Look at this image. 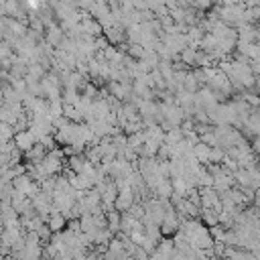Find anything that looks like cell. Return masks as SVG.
Segmentation results:
<instances>
[{
  "label": "cell",
  "instance_id": "6da1fadb",
  "mask_svg": "<svg viewBox=\"0 0 260 260\" xmlns=\"http://www.w3.org/2000/svg\"><path fill=\"white\" fill-rule=\"evenodd\" d=\"M179 215L175 213V209L171 207V209H167V213H165V217H162V221L158 223V230H160V236L162 238H171L177 230H179Z\"/></svg>",
  "mask_w": 260,
  "mask_h": 260
},
{
  "label": "cell",
  "instance_id": "7a4b0ae2",
  "mask_svg": "<svg viewBox=\"0 0 260 260\" xmlns=\"http://www.w3.org/2000/svg\"><path fill=\"white\" fill-rule=\"evenodd\" d=\"M35 142H37V138H35V134H32L28 128H26V130H20V132H14V136H12V144H14L20 152L30 150Z\"/></svg>",
  "mask_w": 260,
  "mask_h": 260
},
{
  "label": "cell",
  "instance_id": "3957f363",
  "mask_svg": "<svg viewBox=\"0 0 260 260\" xmlns=\"http://www.w3.org/2000/svg\"><path fill=\"white\" fill-rule=\"evenodd\" d=\"M102 37H104V39L108 41V45H112V47H118V45L126 43V32H124V28L118 26V24H112V26L104 28Z\"/></svg>",
  "mask_w": 260,
  "mask_h": 260
},
{
  "label": "cell",
  "instance_id": "277c9868",
  "mask_svg": "<svg viewBox=\"0 0 260 260\" xmlns=\"http://www.w3.org/2000/svg\"><path fill=\"white\" fill-rule=\"evenodd\" d=\"M65 39V32L59 28V24L57 22H53L51 26H47L45 28V35H43V41L49 45V47H53V49H57L59 45H61V41Z\"/></svg>",
  "mask_w": 260,
  "mask_h": 260
},
{
  "label": "cell",
  "instance_id": "5b68a950",
  "mask_svg": "<svg viewBox=\"0 0 260 260\" xmlns=\"http://www.w3.org/2000/svg\"><path fill=\"white\" fill-rule=\"evenodd\" d=\"M45 223H47V228L51 230V234H57V232H63V230H65L67 219L63 217V213H59L57 209H53V207H51V211H49V215H47Z\"/></svg>",
  "mask_w": 260,
  "mask_h": 260
},
{
  "label": "cell",
  "instance_id": "8992f818",
  "mask_svg": "<svg viewBox=\"0 0 260 260\" xmlns=\"http://www.w3.org/2000/svg\"><path fill=\"white\" fill-rule=\"evenodd\" d=\"M136 230H144V225H142V221L140 219H136V217H132L130 213H120V234H130V232H136Z\"/></svg>",
  "mask_w": 260,
  "mask_h": 260
},
{
  "label": "cell",
  "instance_id": "52a82bcc",
  "mask_svg": "<svg viewBox=\"0 0 260 260\" xmlns=\"http://www.w3.org/2000/svg\"><path fill=\"white\" fill-rule=\"evenodd\" d=\"M132 203H134V193H132V189H128V191H118V195H116V199H114V209L120 211V213H124V211H128V209L132 207Z\"/></svg>",
  "mask_w": 260,
  "mask_h": 260
},
{
  "label": "cell",
  "instance_id": "ba28073f",
  "mask_svg": "<svg viewBox=\"0 0 260 260\" xmlns=\"http://www.w3.org/2000/svg\"><path fill=\"white\" fill-rule=\"evenodd\" d=\"M18 213L12 205H6V207H0V223L2 228H14V225H20L18 223Z\"/></svg>",
  "mask_w": 260,
  "mask_h": 260
},
{
  "label": "cell",
  "instance_id": "9c48e42d",
  "mask_svg": "<svg viewBox=\"0 0 260 260\" xmlns=\"http://www.w3.org/2000/svg\"><path fill=\"white\" fill-rule=\"evenodd\" d=\"M45 154H47V148L43 146V144H39V142H35L32 144V148L30 150H26V152H22V158L26 160V162H41L43 158H45Z\"/></svg>",
  "mask_w": 260,
  "mask_h": 260
},
{
  "label": "cell",
  "instance_id": "30bf717a",
  "mask_svg": "<svg viewBox=\"0 0 260 260\" xmlns=\"http://www.w3.org/2000/svg\"><path fill=\"white\" fill-rule=\"evenodd\" d=\"M87 162H89V160L85 158L83 152H81V154H73V156H69V158L65 160V169H69L71 173H81Z\"/></svg>",
  "mask_w": 260,
  "mask_h": 260
},
{
  "label": "cell",
  "instance_id": "8fae6325",
  "mask_svg": "<svg viewBox=\"0 0 260 260\" xmlns=\"http://www.w3.org/2000/svg\"><path fill=\"white\" fill-rule=\"evenodd\" d=\"M209 150H211V146H207L203 142H197V144H193V158L199 165H207L209 162Z\"/></svg>",
  "mask_w": 260,
  "mask_h": 260
},
{
  "label": "cell",
  "instance_id": "7c38bea8",
  "mask_svg": "<svg viewBox=\"0 0 260 260\" xmlns=\"http://www.w3.org/2000/svg\"><path fill=\"white\" fill-rule=\"evenodd\" d=\"M104 215H106V228L110 230L112 236H116V234L120 232V211L110 209V211H106Z\"/></svg>",
  "mask_w": 260,
  "mask_h": 260
},
{
  "label": "cell",
  "instance_id": "4fadbf2b",
  "mask_svg": "<svg viewBox=\"0 0 260 260\" xmlns=\"http://www.w3.org/2000/svg\"><path fill=\"white\" fill-rule=\"evenodd\" d=\"M195 55H197V47L189 45V47H185V49L179 53V61H181L183 65H187L189 69H193V61H195Z\"/></svg>",
  "mask_w": 260,
  "mask_h": 260
},
{
  "label": "cell",
  "instance_id": "5bb4252c",
  "mask_svg": "<svg viewBox=\"0 0 260 260\" xmlns=\"http://www.w3.org/2000/svg\"><path fill=\"white\" fill-rule=\"evenodd\" d=\"M77 100H79V91H77L75 87H63V89H61V102H63V104L75 106Z\"/></svg>",
  "mask_w": 260,
  "mask_h": 260
},
{
  "label": "cell",
  "instance_id": "9a60e30c",
  "mask_svg": "<svg viewBox=\"0 0 260 260\" xmlns=\"http://www.w3.org/2000/svg\"><path fill=\"white\" fill-rule=\"evenodd\" d=\"M181 138H183V132H181V128H179V126H173V128H169V130L165 132V140H162V142L171 146V144H177Z\"/></svg>",
  "mask_w": 260,
  "mask_h": 260
},
{
  "label": "cell",
  "instance_id": "2e32d148",
  "mask_svg": "<svg viewBox=\"0 0 260 260\" xmlns=\"http://www.w3.org/2000/svg\"><path fill=\"white\" fill-rule=\"evenodd\" d=\"M183 89L185 91H189V93H197L201 87H199V83H197V79L193 77V73H191V69H189V73H187V77H185V81H183Z\"/></svg>",
  "mask_w": 260,
  "mask_h": 260
},
{
  "label": "cell",
  "instance_id": "e0dca14e",
  "mask_svg": "<svg viewBox=\"0 0 260 260\" xmlns=\"http://www.w3.org/2000/svg\"><path fill=\"white\" fill-rule=\"evenodd\" d=\"M223 156H225V150H221L219 146H211V150H209V162L211 165H221Z\"/></svg>",
  "mask_w": 260,
  "mask_h": 260
},
{
  "label": "cell",
  "instance_id": "ac0fdd59",
  "mask_svg": "<svg viewBox=\"0 0 260 260\" xmlns=\"http://www.w3.org/2000/svg\"><path fill=\"white\" fill-rule=\"evenodd\" d=\"M35 234L39 236V240H41V244H45V242H49V238H51V230L47 228V223H41L37 230H35Z\"/></svg>",
  "mask_w": 260,
  "mask_h": 260
},
{
  "label": "cell",
  "instance_id": "d6986e66",
  "mask_svg": "<svg viewBox=\"0 0 260 260\" xmlns=\"http://www.w3.org/2000/svg\"><path fill=\"white\" fill-rule=\"evenodd\" d=\"M242 6L244 8H256L258 6V0H242Z\"/></svg>",
  "mask_w": 260,
  "mask_h": 260
},
{
  "label": "cell",
  "instance_id": "ffe728a7",
  "mask_svg": "<svg viewBox=\"0 0 260 260\" xmlns=\"http://www.w3.org/2000/svg\"><path fill=\"white\" fill-rule=\"evenodd\" d=\"M53 260H71V256L69 254H57Z\"/></svg>",
  "mask_w": 260,
  "mask_h": 260
},
{
  "label": "cell",
  "instance_id": "44dd1931",
  "mask_svg": "<svg viewBox=\"0 0 260 260\" xmlns=\"http://www.w3.org/2000/svg\"><path fill=\"white\" fill-rule=\"evenodd\" d=\"M39 260H51V258H43V256H41V258H39Z\"/></svg>",
  "mask_w": 260,
  "mask_h": 260
}]
</instances>
